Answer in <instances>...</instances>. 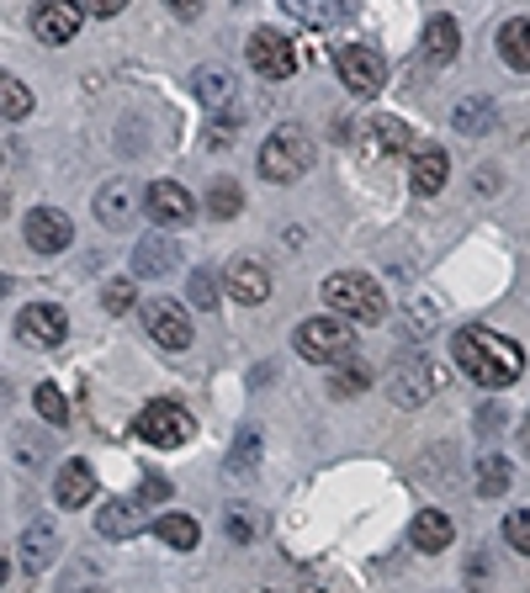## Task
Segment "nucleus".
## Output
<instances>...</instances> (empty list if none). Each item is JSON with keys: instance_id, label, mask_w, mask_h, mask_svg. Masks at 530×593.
<instances>
[{"instance_id": "1", "label": "nucleus", "mask_w": 530, "mask_h": 593, "mask_svg": "<svg viewBox=\"0 0 530 593\" xmlns=\"http://www.w3.org/2000/svg\"><path fill=\"white\" fill-rule=\"evenodd\" d=\"M451 356H456V366H461V371H467L483 393H504V387H515V382H520V371H526V350H520L509 334L483 329V323L456 329Z\"/></svg>"}, {"instance_id": "2", "label": "nucleus", "mask_w": 530, "mask_h": 593, "mask_svg": "<svg viewBox=\"0 0 530 593\" xmlns=\"http://www.w3.org/2000/svg\"><path fill=\"white\" fill-rule=\"evenodd\" d=\"M324 302L334 308V318H350V323H382V313H387L382 286L361 271H334L324 281Z\"/></svg>"}, {"instance_id": "3", "label": "nucleus", "mask_w": 530, "mask_h": 593, "mask_svg": "<svg viewBox=\"0 0 530 593\" xmlns=\"http://www.w3.org/2000/svg\"><path fill=\"white\" fill-rule=\"evenodd\" d=\"M292 350L313 366H340V360L356 356V334L345 318H303L292 334Z\"/></svg>"}, {"instance_id": "4", "label": "nucleus", "mask_w": 530, "mask_h": 593, "mask_svg": "<svg viewBox=\"0 0 530 593\" xmlns=\"http://www.w3.org/2000/svg\"><path fill=\"white\" fill-rule=\"evenodd\" d=\"M308 164H313V138H308L303 127H276V133L260 144V175L276 181V186L303 181Z\"/></svg>"}, {"instance_id": "5", "label": "nucleus", "mask_w": 530, "mask_h": 593, "mask_svg": "<svg viewBox=\"0 0 530 593\" xmlns=\"http://www.w3.org/2000/svg\"><path fill=\"white\" fill-rule=\"evenodd\" d=\"M138 440L144 445H155V450H181L186 440L197 435V419L181 408V403H170V397H160V403H149L144 413H138Z\"/></svg>"}, {"instance_id": "6", "label": "nucleus", "mask_w": 530, "mask_h": 593, "mask_svg": "<svg viewBox=\"0 0 530 593\" xmlns=\"http://www.w3.org/2000/svg\"><path fill=\"white\" fill-rule=\"evenodd\" d=\"M334 64H340V85H345L350 96H377V90L387 85V59H382L371 42H345Z\"/></svg>"}, {"instance_id": "7", "label": "nucleus", "mask_w": 530, "mask_h": 593, "mask_svg": "<svg viewBox=\"0 0 530 593\" xmlns=\"http://www.w3.org/2000/svg\"><path fill=\"white\" fill-rule=\"evenodd\" d=\"M144 323H149V339L164 345V350H186L197 334H192V318L181 302H170V297H149L144 302Z\"/></svg>"}, {"instance_id": "8", "label": "nucleus", "mask_w": 530, "mask_h": 593, "mask_svg": "<svg viewBox=\"0 0 530 593\" xmlns=\"http://www.w3.org/2000/svg\"><path fill=\"white\" fill-rule=\"evenodd\" d=\"M81 22H85L81 0H38V5H33V33H38V42H48V48H64V42L81 33Z\"/></svg>"}, {"instance_id": "9", "label": "nucleus", "mask_w": 530, "mask_h": 593, "mask_svg": "<svg viewBox=\"0 0 530 593\" xmlns=\"http://www.w3.org/2000/svg\"><path fill=\"white\" fill-rule=\"evenodd\" d=\"M144 212H149V223L164 228V234H175V228H186L192 223V192L186 186H175V181H155L149 192H144Z\"/></svg>"}, {"instance_id": "10", "label": "nucleus", "mask_w": 530, "mask_h": 593, "mask_svg": "<svg viewBox=\"0 0 530 593\" xmlns=\"http://www.w3.org/2000/svg\"><path fill=\"white\" fill-rule=\"evenodd\" d=\"M22 238L33 244V255H64L70 238H75V223H70V212H59V207H33L27 223H22Z\"/></svg>"}, {"instance_id": "11", "label": "nucleus", "mask_w": 530, "mask_h": 593, "mask_svg": "<svg viewBox=\"0 0 530 593\" xmlns=\"http://www.w3.org/2000/svg\"><path fill=\"white\" fill-rule=\"evenodd\" d=\"M249 70L260 79H286L297 70V48L292 38H282L276 27H260L255 38H249Z\"/></svg>"}, {"instance_id": "12", "label": "nucleus", "mask_w": 530, "mask_h": 593, "mask_svg": "<svg viewBox=\"0 0 530 593\" xmlns=\"http://www.w3.org/2000/svg\"><path fill=\"white\" fill-rule=\"evenodd\" d=\"M144 212V192L133 186V181H107L101 192H96V223L101 228H112V234H123L133 228V218Z\"/></svg>"}, {"instance_id": "13", "label": "nucleus", "mask_w": 530, "mask_h": 593, "mask_svg": "<svg viewBox=\"0 0 530 593\" xmlns=\"http://www.w3.org/2000/svg\"><path fill=\"white\" fill-rule=\"evenodd\" d=\"M16 334H22L33 350H53V345H64L70 318H64V308H53V302H27V308L16 313Z\"/></svg>"}, {"instance_id": "14", "label": "nucleus", "mask_w": 530, "mask_h": 593, "mask_svg": "<svg viewBox=\"0 0 530 593\" xmlns=\"http://www.w3.org/2000/svg\"><path fill=\"white\" fill-rule=\"evenodd\" d=\"M387 397L398 403V408H419V403H430L435 397V366L424 356H408L393 366V382H387Z\"/></svg>"}, {"instance_id": "15", "label": "nucleus", "mask_w": 530, "mask_h": 593, "mask_svg": "<svg viewBox=\"0 0 530 593\" xmlns=\"http://www.w3.org/2000/svg\"><path fill=\"white\" fill-rule=\"evenodd\" d=\"M96 530H101L107 541H133V535H144V530H149L144 498H107V509L96 515Z\"/></svg>"}, {"instance_id": "16", "label": "nucleus", "mask_w": 530, "mask_h": 593, "mask_svg": "<svg viewBox=\"0 0 530 593\" xmlns=\"http://www.w3.org/2000/svg\"><path fill=\"white\" fill-rule=\"evenodd\" d=\"M223 286H229V297H234V302H245V308H260V302L271 297V271H266L260 260H229V271H223Z\"/></svg>"}, {"instance_id": "17", "label": "nucleus", "mask_w": 530, "mask_h": 593, "mask_svg": "<svg viewBox=\"0 0 530 593\" xmlns=\"http://www.w3.org/2000/svg\"><path fill=\"white\" fill-rule=\"evenodd\" d=\"M456 53H461V27H456V16L435 11V16L424 22V64H430V70H451Z\"/></svg>"}, {"instance_id": "18", "label": "nucleus", "mask_w": 530, "mask_h": 593, "mask_svg": "<svg viewBox=\"0 0 530 593\" xmlns=\"http://www.w3.org/2000/svg\"><path fill=\"white\" fill-rule=\"evenodd\" d=\"M367 155H408L414 149V127L398 118H371L361 122V138H356Z\"/></svg>"}, {"instance_id": "19", "label": "nucleus", "mask_w": 530, "mask_h": 593, "mask_svg": "<svg viewBox=\"0 0 530 593\" xmlns=\"http://www.w3.org/2000/svg\"><path fill=\"white\" fill-rule=\"evenodd\" d=\"M53 498H59V509H85V504L96 498V472H90V461H64V467H59V482H53Z\"/></svg>"}, {"instance_id": "20", "label": "nucleus", "mask_w": 530, "mask_h": 593, "mask_svg": "<svg viewBox=\"0 0 530 593\" xmlns=\"http://www.w3.org/2000/svg\"><path fill=\"white\" fill-rule=\"evenodd\" d=\"M175 238H164V234H149V238H138V249H133V276H149V281H160L175 271Z\"/></svg>"}, {"instance_id": "21", "label": "nucleus", "mask_w": 530, "mask_h": 593, "mask_svg": "<svg viewBox=\"0 0 530 593\" xmlns=\"http://www.w3.org/2000/svg\"><path fill=\"white\" fill-rule=\"evenodd\" d=\"M408 541H414V552H446L456 541V524H451L446 509H419L408 524Z\"/></svg>"}, {"instance_id": "22", "label": "nucleus", "mask_w": 530, "mask_h": 593, "mask_svg": "<svg viewBox=\"0 0 530 593\" xmlns=\"http://www.w3.org/2000/svg\"><path fill=\"white\" fill-rule=\"evenodd\" d=\"M446 175H451L446 149H414V159H408V186H414L419 197H435V192L446 186Z\"/></svg>"}, {"instance_id": "23", "label": "nucleus", "mask_w": 530, "mask_h": 593, "mask_svg": "<svg viewBox=\"0 0 530 593\" xmlns=\"http://www.w3.org/2000/svg\"><path fill=\"white\" fill-rule=\"evenodd\" d=\"M53 556H59V530L38 519V524H27L22 530V567L27 572H42V567H53Z\"/></svg>"}, {"instance_id": "24", "label": "nucleus", "mask_w": 530, "mask_h": 593, "mask_svg": "<svg viewBox=\"0 0 530 593\" xmlns=\"http://www.w3.org/2000/svg\"><path fill=\"white\" fill-rule=\"evenodd\" d=\"M498 59H504L509 70L530 75V16H515V22L498 27Z\"/></svg>"}, {"instance_id": "25", "label": "nucleus", "mask_w": 530, "mask_h": 593, "mask_svg": "<svg viewBox=\"0 0 530 593\" xmlns=\"http://www.w3.org/2000/svg\"><path fill=\"white\" fill-rule=\"evenodd\" d=\"M493 122H498V112H493L489 96H467V101H456V112H451V127L467 133V138H483Z\"/></svg>"}, {"instance_id": "26", "label": "nucleus", "mask_w": 530, "mask_h": 593, "mask_svg": "<svg viewBox=\"0 0 530 593\" xmlns=\"http://www.w3.org/2000/svg\"><path fill=\"white\" fill-rule=\"evenodd\" d=\"M192 90H197V101H202L207 112H223V107L234 101V79L223 75V70H212V64H202V70L192 75Z\"/></svg>"}, {"instance_id": "27", "label": "nucleus", "mask_w": 530, "mask_h": 593, "mask_svg": "<svg viewBox=\"0 0 530 593\" xmlns=\"http://www.w3.org/2000/svg\"><path fill=\"white\" fill-rule=\"evenodd\" d=\"M155 535H160L164 546H175V552H197L202 524H197L192 515H160V519H155Z\"/></svg>"}, {"instance_id": "28", "label": "nucleus", "mask_w": 530, "mask_h": 593, "mask_svg": "<svg viewBox=\"0 0 530 593\" xmlns=\"http://www.w3.org/2000/svg\"><path fill=\"white\" fill-rule=\"evenodd\" d=\"M509 482H515L509 456H483V461H478V493H483V498H504Z\"/></svg>"}, {"instance_id": "29", "label": "nucleus", "mask_w": 530, "mask_h": 593, "mask_svg": "<svg viewBox=\"0 0 530 593\" xmlns=\"http://www.w3.org/2000/svg\"><path fill=\"white\" fill-rule=\"evenodd\" d=\"M255 467H260V430L245 424L239 440H234V450H229V477H249Z\"/></svg>"}, {"instance_id": "30", "label": "nucleus", "mask_w": 530, "mask_h": 593, "mask_svg": "<svg viewBox=\"0 0 530 593\" xmlns=\"http://www.w3.org/2000/svg\"><path fill=\"white\" fill-rule=\"evenodd\" d=\"M223 535H229L234 546H249V541L260 535V515H255L249 504H229V509H223Z\"/></svg>"}, {"instance_id": "31", "label": "nucleus", "mask_w": 530, "mask_h": 593, "mask_svg": "<svg viewBox=\"0 0 530 593\" xmlns=\"http://www.w3.org/2000/svg\"><path fill=\"white\" fill-rule=\"evenodd\" d=\"M27 112H33V90H27L16 75H0V118L22 122Z\"/></svg>"}, {"instance_id": "32", "label": "nucleus", "mask_w": 530, "mask_h": 593, "mask_svg": "<svg viewBox=\"0 0 530 593\" xmlns=\"http://www.w3.org/2000/svg\"><path fill=\"white\" fill-rule=\"evenodd\" d=\"M276 5H282L292 22H303V27H329V22L340 16L329 0H276Z\"/></svg>"}, {"instance_id": "33", "label": "nucleus", "mask_w": 530, "mask_h": 593, "mask_svg": "<svg viewBox=\"0 0 530 593\" xmlns=\"http://www.w3.org/2000/svg\"><path fill=\"white\" fill-rule=\"evenodd\" d=\"M371 387V371L361 360H340V371H334V382H329V393L334 397H356Z\"/></svg>"}, {"instance_id": "34", "label": "nucleus", "mask_w": 530, "mask_h": 593, "mask_svg": "<svg viewBox=\"0 0 530 593\" xmlns=\"http://www.w3.org/2000/svg\"><path fill=\"white\" fill-rule=\"evenodd\" d=\"M239 207H245V192L234 181H212V192H207V212L212 218H239Z\"/></svg>"}, {"instance_id": "35", "label": "nucleus", "mask_w": 530, "mask_h": 593, "mask_svg": "<svg viewBox=\"0 0 530 593\" xmlns=\"http://www.w3.org/2000/svg\"><path fill=\"white\" fill-rule=\"evenodd\" d=\"M33 408H38L42 424H70V403H64V393H59V387H48V382L33 393Z\"/></svg>"}, {"instance_id": "36", "label": "nucleus", "mask_w": 530, "mask_h": 593, "mask_svg": "<svg viewBox=\"0 0 530 593\" xmlns=\"http://www.w3.org/2000/svg\"><path fill=\"white\" fill-rule=\"evenodd\" d=\"M504 541H509L515 552L530 556V509H509V515H504Z\"/></svg>"}, {"instance_id": "37", "label": "nucleus", "mask_w": 530, "mask_h": 593, "mask_svg": "<svg viewBox=\"0 0 530 593\" xmlns=\"http://www.w3.org/2000/svg\"><path fill=\"white\" fill-rule=\"evenodd\" d=\"M186 297H192V308H202V313H212V308H218V286H212V276H207V271H192Z\"/></svg>"}, {"instance_id": "38", "label": "nucleus", "mask_w": 530, "mask_h": 593, "mask_svg": "<svg viewBox=\"0 0 530 593\" xmlns=\"http://www.w3.org/2000/svg\"><path fill=\"white\" fill-rule=\"evenodd\" d=\"M435 329V308L424 302V297H414V308H408V323H404V334L408 339H424Z\"/></svg>"}, {"instance_id": "39", "label": "nucleus", "mask_w": 530, "mask_h": 593, "mask_svg": "<svg viewBox=\"0 0 530 593\" xmlns=\"http://www.w3.org/2000/svg\"><path fill=\"white\" fill-rule=\"evenodd\" d=\"M101 308H107V313H127V308H133V281H127V276L107 281V292H101Z\"/></svg>"}, {"instance_id": "40", "label": "nucleus", "mask_w": 530, "mask_h": 593, "mask_svg": "<svg viewBox=\"0 0 530 593\" xmlns=\"http://www.w3.org/2000/svg\"><path fill=\"white\" fill-rule=\"evenodd\" d=\"M504 424H509V413H504L498 403H483V408H478V435H483V440L504 435Z\"/></svg>"}, {"instance_id": "41", "label": "nucleus", "mask_w": 530, "mask_h": 593, "mask_svg": "<svg viewBox=\"0 0 530 593\" xmlns=\"http://www.w3.org/2000/svg\"><path fill=\"white\" fill-rule=\"evenodd\" d=\"M229 138H239V112H234V118H229V112H212V144L223 149Z\"/></svg>"}, {"instance_id": "42", "label": "nucleus", "mask_w": 530, "mask_h": 593, "mask_svg": "<svg viewBox=\"0 0 530 593\" xmlns=\"http://www.w3.org/2000/svg\"><path fill=\"white\" fill-rule=\"evenodd\" d=\"M138 498H144V504H164V498H170V482H164L160 472H149L138 482Z\"/></svg>"}, {"instance_id": "43", "label": "nucleus", "mask_w": 530, "mask_h": 593, "mask_svg": "<svg viewBox=\"0 0 530 593\" xmlns=\"http://www.w3.org/2000/svg\"><path fill=\"white\" fill-rule=\"evenodd\" d=\"M85 5V16H101V22H107V16H118V11H123L127 0H81Z\"/></svg>"}, {"instance_id": "44", "label": "nucleus", "mask_w": 530, "mask_h": 593, "mask_svg": "<svg viewBox=\"0 0 530 593\" xmlns=\"http://www.w3.org/2000/svg\"><path fill=\"white\" fill-rule=\"evenodd\" d=\"M170 5V16H197L202 11V0H164Z\"/></svg>"}, {"instance_id": "45", "label": "nucleus", "mask_w": 530, "mask_h": 593, "mask_svg": "<svg viewBox=\"0 0 530 593\" xmlns=\"http://www.w3.org/2000/svg\"><path fill=\"white\" fill-rule=\"evenodd\" d=\"M467 578H472V589H483V578H489V561H483V556H472V567H467Z\"/></svg>"}, {"instance_id": "46", "label": "nucleus", "mask_w": 530, "mask_h": 593, "mask_svg": "<svg viewBox=\"0 0 530 593\" xmlns=\"http://www.w3.org/2000/svg\"><path fill=\"white\" fill-rule=\"evenodd\" d=\"M520 450L530 456V419H526V430H520Z\"/></svg>"}, {"instance_id": "47", "label": "nucleus", "mask_w": 530, "mask_h": 593, "mask_svg": "<svg viewBox=\"0 0 530 593\" xmlns=\"http://www.w3.org/2000/svg\"><path fill=\"white\" fill-rule=\"evenodd\" d=\"M5 578H11V567H5V561H0V583H5Z\"/></svg>"}, {"instance_id": "48", "label": "nucleus", "mask_w": 530, "mask_h": 593, "mask_svg": "<svg viewBox=\"0 0 530 593\" xmlns=\"http://www.w3.org/2000/svg\"><path fill=\"white\" fill-rule=\"evenodd\" d=\"M0 164H5V155H0Z\"/></svg>"}]
</instances>
